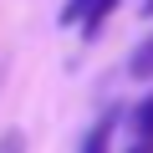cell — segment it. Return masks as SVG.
I'll list each match as a JSON object with an SVG mask.
<instances>
[{
    "label": "cell",
    "instance_id": "6da1fadb",
    "mask_svg": "<svg viewBox=\"0 0 153 153\" xmlns=\"http://www.w3.org/2000/svg\"><path fill=\"white\" fill-rule=\"evenodd\" d=\"M112 128H117V112L107 107L92 128H87V138H82V153H112Z\"/></svg>",
    "mask_w": 153,
    "mask_h": 153
},
{
    "label": "cell",
    "instance_id": "7a4b0ae2",
    "mask_svg": "<svg viewBox=\"0 0 153 153\" xmlns=\"http://www.w3.org/2000/svg\"><path fill=\"white\" fill-rule=\"evenodd\" d=\"M117 5H123V0H97V5H92V10H87V21H82V36H87V41H92V36H97V31H102V26H107V16H112V10H117Z\"/></svg>",
    "mask_w": 153,
    "mask_h": 153
},
{
    "label": "cell",
    "instance_id": "3957f363",
    "mask_svg": "<svg viewBox=\"0 0 153 153\" xmlns=\"http://www.w3.org/2000/svg\"><path fill=\"white\" fill-rule=\"evenodd\" d=\"M133 133H138V143H153V92L133 107Z\"/></svg>",
    "mask_w": 153,
    "mask_h": 153
},
{
    "label": "cell",
    "instance_id": "277c9868",
    "mask_svg": "<svg viewBox=\"0 0 153 153\" xmlns=\"http://www.w3.org/2000/svg\"><path fill=\"white\" fill-rule=\"evenodd\" d=\"M128 71L138 76V82H148V76H153V36H148V41H143V46L133 51V61H128Z\"/></svg>",
    "mask_w": 153,
    "mask_h": 153
},
{
    "label": "cell",
    "instance_id": "5b68a950",
    "mask_svg": "<svg viewBox=\"0 0 153 153\" xmlns=\"http://www.w3.org/2000/svg\"><path fill=\"white\" fill-rule=\"evenodd\" d=\"M92 5H97V0H66V10H61V26H82Z\"/></svg>",
    "mask_w": 153,
    "mask_h": 153
},
{
    "label": "cell",
    "instance_id": "8992f818",
    "mask_svg": "<svg viewBox=\"0 0 153 153\" xmlns=\"http://www.w3.org/2000/svg\"><path fill=\"white\" fill-rule=\"evenodd\" d=\"M0 153H26V138L21 133H5V138H0Z\"/></svg>",
    "mask_w": 153,
    "mask_h": 153
},
{
    "label": "cell",
    "instance_id": "52a82bcc",
    "mask_svg": "<svg viewBox=\"0 0 153 153\" xmlns=\"http://www.w3.org/2000/svg\"><path fill=\"white\" fill-rule=\"evenodd\" d=\"M128 153H153V143H133V148H128Z\"/></svg>",
    "mask_w": 153,
    "mask_h": 153
},
{
    "label": "cell",
    "instance_id": "ba28073f",
    "mask_svg": "<svg viewBox=\"0 0 153 153\" xmlns=\"http://www.w3.org/2000/svg\"><path fill=\"white\" fill-rule=\"evenodd\" d=\"M143 16H153V0H143Z\"/></svg>",
    "mask_w": 153,
    "mask_h": 153
}]
</instances>
